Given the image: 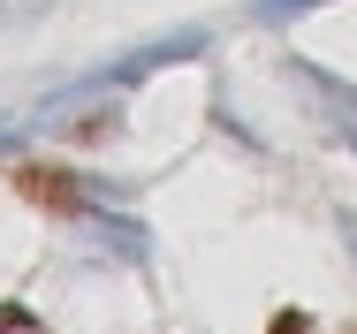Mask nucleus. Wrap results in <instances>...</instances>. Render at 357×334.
I'll return each instance as SVG.
<instances>
[{
	"mask_svg": "<svg viewBox=\"0 0 357 334\" xmlns=\"http://www.w3.org/2000/svg\"><path fill=\"white\" fill-rule=\"evenodd\" d=\"M15 137H23V130H15V122H0V152H15Z\"/></svg>",
	"mask_w": 357,
	"mask_h": 334,
	"instance_id": "6e6552de",
	"label": "nucleus"
},
{
	"mask_svg": "<svg viewBox=\"0 0 357 334\" xmlns=\"http://www.w3.org/2000/svg\"><path fill=\"white\" fill-rule=\"evenodd\" d=\"M15 190L31 205H46V213H61V220H84L91 213V183H76L69 167H15Z\"/></svg>",
	"mask_w": 357,
	"mask_h": 334,
	"instance_id": "f03ea898",
	"label": "nucleus"
},
{
	"mask_svg": "<svg viewBox=\"0 0 357 334\" xmlns=\"http://www.w3.org/2000/svg\"><path fill=\"white\" fill-rule=\"evenodd\" d=\"M266 334H319V319H312V312H296V304H289V312H274V319H266Z\"/></svg>",
	"mask_w": 357,
	"mask_h": 334,
	"instance_id": "423d86ee",
	"label": "nucleus"
},
{
	"mask_svg": "<svg viewBox=\"0 0 357 334\" xmlns=\"http://www.w3.org/2000/svg\"><path fill=\"white\" fill-rule=\"evenodd\" d=\"M289 76H296L312 99H327V107H319V114H327V130L342 137V144H357V91H350V84H335L327 68H312V61H289Z\"/></svg>",
	"mask_w": 357,
	"mask_h": 334,
	"instance_id": "7ed1b4c3",
	"label": "nucleus"
},
{
	"mask_svg": "<svg viewBox=\"0 0 357 334\" xmlns=\"http://www.w3.org/2000/svg\"><path fill=\"white\" fill-rule=\"evenodd\" d=\"M99 243H107V251H122L130 266H144V259H152V243H144V220H130V213H99Z\"/></svg>",
	"mask_w": 357,
	"mask_h": 334,
	"instance_id": "20e7f679",
	"label": "nucleus"
},
{
	"mask_svg": "<svg viewBox=\"0 0 357 334\" xmlns=\"http://www.w3.org/2000/svg\"><path fill=\"white\" fill-rule=\"evenodd\" d=\"M0 334H38V319H31L23 304H0Z\"/></svg>",
	"mask_w": 357,
	"mask_h": 334,
	"instance_id": "0eeeda50",
	"label": "nucleus"
},
{
	"mask_svg": "<svg viewBox=\"0 0 357 334\" xmlns=\"http://www.w3.org/2000/svg\"><path fill=\"white\" fill-rule=\"evenodd\" d=\"M206 54V31L198 23H183L175 38H152V46H137L130 61H107V68H91V76H76L61 99H46V114H69L76 99H91V91H130V84H144L152 68H167V61H198Z\"/></svg>",
	"mask_w": 357,
	"mask_h": 334,
	"instance_id": "f257e3e1",
	"label": "nucleus"
},
{
	"mask_svg": "<svg viewBox=\"0 0 357 334\" xmlns=\"http://www.w3.org/2000/svg\"><path fill=\"white\" fill-rule=\"evenodd\" d=\"M304 8H319V0H259L251 15H259V23H296Z\"/></svg>",
	"mask_w": 357,
	"mask_h": 334,
	"instance_id": "39448f33",
	"label": "nucleus"
},
{
	"mask_svg": "<svg viewBox=\"0 0 357 334\" xmlns=\"http://www.w3.org/2000/svg\"><path fill=\"white\" fill-rule=\"evenodd\" d=\"M342 334H357V319H350V327H342Z\"/></svg>",
	"mask_w": 357,
	"mask_h": 334,
	"instance_id": "1a4fd4ad",
	"label": "nucleus"
}]
</instances>
